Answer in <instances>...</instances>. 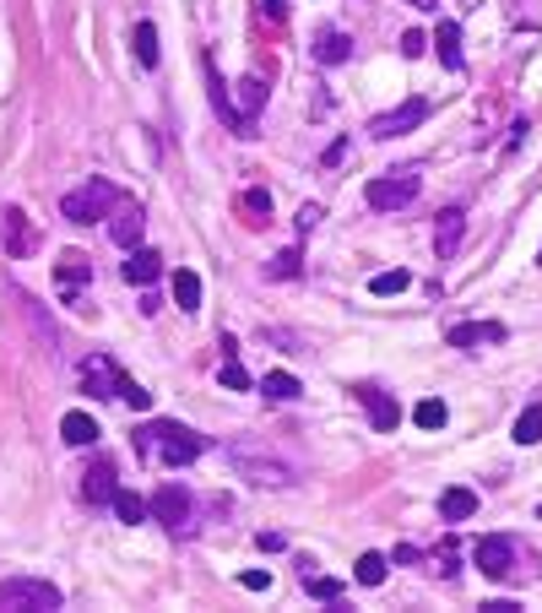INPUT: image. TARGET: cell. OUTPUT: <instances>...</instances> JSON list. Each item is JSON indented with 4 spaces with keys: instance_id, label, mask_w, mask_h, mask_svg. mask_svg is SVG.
Masks as SVG:
<instances>
[{
    "instance_id": "1",
    "label": "cell",
    "mask_w": 542,
    "mask_h": 613,
    "mask_svg": "<svg viewBox=\"0 0 542 613\" xmlns=\"http://www.w3.org/2000/svg\"><path fill=\"white\" fill-rule=\"evenodd\" d=\"M201 451H207V440L195 429H185V424H168V418H152V424L136 429V456L152 461V467H185Z\"/></svg>"
},
{
    "instance_id": "2",
    "label": "cell",
    "mask_w": 542,
    "mask_h": 613,
    "mask_svg": "<svg viewBox=\"0 0 542 613\" xmlns=\"http://www.w3.org/2000/svg\"><path fill=\"white\" fill-rule=\"evenodd\" d=\"M60 586L38 576H6L0 581V613H60Z\"/></svg>"
},
{
    "instance_id": "3",
    "label": "cell",
    "mask_w": 542,
    "mask_h": 613,
    "mask_svg": "<svg viewBox=\"0 0 542 613\" xmlns=\"http://www.w3.org/2000/svg\"><path fill=\"white\" fill-rule=\"evenodd\" d=\"M418 169H390V174H374L369 185H364V201L374 212H401V207H413L418 201Z\"/></svg>"
},
{
    "instance_id": "4",
    "label": "cell",
    "mask_w": 542,
    "mask_h": 613,
    "mask_svg": "<svg viewBox=\"0 0 542 613\" xmlns=\"http://www.w3.org/2000/svg\"><path fill=\"white\" fill-rule=\"evenodd\" d=\"M114 201H119V190H114L109 179H87L82 190H71V195L60 201V218H71V223H98V218L114 207Z\"/></svg>"
},
{
    "instance_id": "5",
    "label": "cell",
    "mask_w": 542,
    "mask_h": 613,
    "mask_svg": "<svg viewBox=\"0 0 542 613\" xmlns=\"http://www.w3.org/2000/svg\"><path fill=\"white\" fill-rule=\"evenodd\" d=\"M147 505H152V521H163L168 537H190L195 532V505H190V494L179 484H163Z\"/></svg>"
},
{
    "instance_id": "6",
    "label": "cell",
    "mask_w": 542,
    "mask_h": 613,
    "mask_svg": "<svg viewBox=\"0 0 542 613\" xmlns=\"http://www.w3.org/2000/svg\"><path fill=\"white\" fill-rule=\"evenodd\" d=\"M228 461L244 472L250 484H260V489H288V484H293V467H288V461H277V456H255L250 445H234Z\"/></svg>"
},
{
    "instance_id": "7",
    "label": "cell",
    "mask_w": 542,
    "mask_h": 613,
    "mask_svg": "<svg viewBox=\"0 0 542 613\" xmlns=\"http://www.w3.org/2000/svg\"><path fill=\"white\" fill-rule=\"evenodd\" d=\"M423 120H429V98H406L401 109H390V114H374V120H369V136H374V142H390V136L413 130V125H423Z\"/></svg>"
},
{
    "instance_id": "8",
    "label": "cell",
    "mask_w": 542,
    "mask_h": 613,
    "mask_svg": "<svg viewBox=\"0 0 542 613\" xmlns=\"http://www.w3.org/2000/svg\"><path fill=\"white\" fill-rule=\"evenodd\" d=\"M472 559H478V570L489 581H510L515 576V543L510 537H483L478 549H472Z\"/></svg>"
},
{
    "instance_id": "9",
    "label": "cell",
    "mask_w": 542,
    "mask_h": 613,
    "mask_svg": "<svg viewBox=\"0 0 542 613\" xmlns=\"http://www.w3.org/2000/svg\"><path fill=\"white\" fill-rule=\"evenodd\" d=\"M201 71H207V87H212V109H218V120H228L239 136H255V125L234 109V93H228V82L218 77V65H212V60H201Z\"/></svg>"
},
{
    "instance_id": "10",
    "label": "cell",
    "mask_w": 542,
    "mask_h": 613,
    "mask_svg": "<svg viewBox=\"0 0 542 613\" xmlns=\"http://www.w3.org/2000/svg\"><path fill=\"white\" fill-rule=\"evenodd\" d=\"M489 343H505L499 320H461L445 331V348H489Z\"/></svg>"
},
{
    "instance_id": "11",
    "label": "cell",
    "mask_w": 542,
    "mask_h": 613,
    "mask_svg": "<svg viewBox=\"0 0 542 613\" xmlns=\"http://www.w3.org/2000/svg\"><path fill=\"white\" fill-rule=\"evenodd\" d=\"M353 396L369 407V424H374V435H390L396 424H401V407L380 391V385H353Z\"/></svg>"
},
{
    "instance_id": "12",
    "label": "cell",
    "mask_w": 542,
    "mask_h": 613,
    "mask_svg": "<svg viewBox=\"0 0 542 613\" xmlns=\"http://www.w3.org/2000/svg\"><path fill=\"white\" fill-rule=\"evenodd\" d=\"M6 250H12V261H28L38 250V234L28 223V212H17V207H6Z\"/></svg>"
},
{
    "instance_id": "13",
    "label": "cell",
    "mask_w": 542,
    "mask_h": 613,
    "mask_svg": "<svg viewBox=\"0 0 542 613\" xmlns=\"http://www.w3.org/2000/svg\"><path fill=\"white\" fill-rule=\"evenodd\" d=\"M54 278H60V288H65V299L77 304V294H82V283L93 278V266H87V255H77V250H65L60 261H54Z\"/></svg>"
},
{
    "instance_id": "14",
    "label": "cell",
    "mask_w": 542,
    "mask_h": 613,
    "mask_svg": "<svg viewBox=\"0 0 542 613\" xmlns=\"http://www.w3.org/2000/svg\"><path fill=\"white\" fill-rule=\"evenodd\" d=\"M119 271H125V283L147 288V283H158V278H163V255H158V250H142V244H136V250H130V261H125Z\"/></svg>"
},
{
    "instance_id": "15",
    "label": "cell",
    "mask_w": 542,
    "mask_h": 613,
    "mask_svg": "<svg viewBox=\"0 0 542 613\" xmlns=\"http://www.w3.org/2000/svg\"><path fill=\"white\" fill-rule=\"evenodd\" d=\"M309 54H315L320 65H342V60L353 54V38H348L342 28H320V33H315V44H309Z\"/></svg>"
},
{
    "instance_id": "16",
    "label": "cell",
    "mask_w": 542,
    "mask_h": 613,
    "mask_svg": "<svg viewBox=\"0 0 542 613\" xmlns=\"http://www.w3.org/2000/svg\"><path fill=\"white\" fill-rule=\"evenodd\" d=\"M114 489H119V484H114V467H109V461H93V467L82 472V500H87V505H109Z\"/></svg>"
},
{
    "instance_id": "17",
    "label": "cell",
    "mask_w": 542,
    "mask_h": 613,
    "mask_svg": "<svg viewBox=\"0 0 542 613\" xmlns=\"http://www.w3.org/2000/svg\"><path fill=\"white\" fill-rule=\"evenodd\" d=\"M461 234H466V212H461V207L439 212V228H434V250H439V261H450V255L461 250Z\"/></svg>"
},
{
    "instance_id": "18",
    "label": "cell",
    "mask_w": 542,
    "mask_h": 613,
    "mask_svg": "<svg viewBox=\"0 0 542 613\" xmlns=\"http://www.w3.org/2000/svg\"><path fill=\"white\" fill-rule=\"evenodd\" d=\"M434 49L445 60V71H466V54H461V28L456 22H439L434 28Z\"/></svg>"
},
{
    "instance_id": "19",
    "label": "cell",
    "mask_w": 542,
    "mask_h": 613,
    "mask_svg": "<svg viewBox=\"0 0 542 613\" xmlns=\"http://www.w3.org/2000/svg\"><path fill=\"white\" fill-rule=\"evenodd\" d=\"M260 104H266V82H260V77H239V82H234V109H239V114L255 125Z\"/></svg>"
},
{
    "instance_id": "20",
    "label": "cell",
    "mask_w": 542,
    "mask_h": 613,
    "mask_svg": "<svg viewBox=\"0 0 542 613\" xmlns=\"http://www.w3.org/2000/svg\"><path fill=\"white\" fill-rule=\"evenodd\" d=\"M239 212H244V223H250V228H266V223H271V190L250 185V190L239 195Z\"/></svg>"
},
{
    "instance_id": "21",
    "label": "cell",
    "mask_w": 542,
    "mask_h": 613,
    "mask_svg": "<svg viewBox=\"0 0 542 613\" xmlns=\"http://www.w3.org/2000/svg\"><path fill=\"white\" fill-rule=\"evenodd\" d=\"M142 228H147V218L136 212V207H125V212L109 223V239H114V244H125V250H136V244H142Z\"/></svg>"
},
{
    "instance_id": "22",
    "label": "cell",
    "mask_w": 542,
    "mask_h": 613,
    "mask_svg": "<svg viewBox=\"0 0 542 613\" xmlns=\"http://www.w3.org/2000/svg\"><path fill=\"white\" fill-rule=\"evenodd\" d=\"M439 516L445 521H472V516H478V494H472V489H445L439 494Z\"/></svg>"
},
{
    "instance_id": "23",
    "label": "cell",
    "mask_w": 542,
    "mask_h": 613,
    "mask_svg": "<svg viewBox=\"0 0 542 613\" xmlns=\"http://www.w3.org/2000/svg\"><path fill=\"white\" fill-rule=\"evenodd\" d=\"M109 505H114V516H119L125 526H142V521L152 516V505H147L142 494H130V489H114V500H109Z\"/></svg>"
},
{
    "instance_id": "24",
    "label": "cell",
    "mask_w": 542,
    "mask_h": 613,
    "mask_svg": "<svg viewBox=\"0 0 542 613\" xmlns=\"http://www.w3.org/2000/svg\"><path fill=\"white\" fill-rule=\"evenodd\" d=\"M406 288H413V271H406V266L374 271V278H369V294H374V299H390V294H406Z\"/></svg>"
},
{
    "instance_id": "25",
    "label": "cell",
    "mask_w": 542,
    "mask_h": 613,
    "mask_svg": "<svg viewBox=\"0 0 542 613\" xmlns=\"http://www.w3.org/2000/svg\"><path fill=\"white\" fill-rule=\"evenodd\" d=\"M60 435H65V445H93L98 440V424L87 413H65L60 418Z\"/></svg>"
},
{
    "instance_id": "26",
    "label": "cell",
    "mask_w": 542,
    "mask_h": 613,
    "mask_svg": "<svg viewBox=\"0 0 542 613\" xmlns=\"http://www.w3.org/2000/svg\"><path fill=\"white\" fill-rule=\"evenodd\" d=\"M174 304H179L185 315L201 310V278H195V271H174Z\"/></svg>"
},
{
    "instance_id": "27",
    "label": "cell",
    "mask_w": 542,
    "mask_h": 613,
    "mask_svg": "<svg viewBox=\"0 0 542 613\" xmlns=\"http://www.w3.org/2000/svg\"><path fill=\"white\" fill-rule=\"evenodd\" d=\"M114 391H119V402L125 407H136V413H147V407H152V391H142V385H136L119 364H114Z\"/></svg>"
},
{
    "instance_id": "28",
    "label": "cell",
    "mask_w": 542,
    "mask_h": 613,
    "mask_svg": "<svg viewBox=\"0 0 542 613\" xmlns=\"http://www.w3.org/2000/svg\"><path fill=\"white\" fill-rule=\"evenodd\" d=\"M260 391H266L271 402H299V375H288V369H271V375L260 380Z\"/></svg>"
},
{
    "instance_id": "29",
    "label": "cell",
    "mask_w": 542,
    "mask_h": 613,
    "mask_svg": "<svg viewBox=\"0 0 542 613\" xmlns=\"http://www.w3.org/2000/svg\"><path fill=\"white\" fill-rule=\"evenodd\" d=\"M136 60H142V71H152V65H158V28L152 22H136Z\"/></svg>"
},
{
    "instance_id": "30",
    "label": "cell",
    "mask_w": 542,
    "mask_h": 613,
    "mask_svg": "<svg viewBox=\"0 0 542 613\" xmlns=\"http://www.w3.org/2000/svg\"><path fill=\"white\" fill-rule=\"evenodd\" d=\"M542 440V407H526L515 418V445H537Z\"/></svg>"
},
{
    "instance_id": "31",
    "label": "cell",
    "mask_w": 542,
    "mask_h": 613,
    "mask_svg": "<svg viewBox=\"0 0 542 613\" xmlns=\"http://www.w3.org/2000/svg\"><path fill=\"white\" fill-rule=\"evenodd\" d=\"M413 424H418V429H439V424H445V402H439V396H423V402L413 407Z\"/></svg>"
},
{
    "instance_id": "32",
    "label": "cell",
    "mask_w": 542,
    "mask_h": 613,
    "mask_svg": "<svg viewBox=\"0 0 542 613\" xmlns=\"http://www.w3.org/2000/svg\"><path fill=\"white\" fill-rule=\"evenodd\" d=\"M385 565H390L385 554H358V570H353L358 586H380V581H385Z\"/></svg>"
},
{
    "instance_id": "33",
    "label": "cell",
    "mask_w": 542,
    "mask_h": 613,
    "mask_svg": "<svg viewBox=\"0 0 542 613\" xmlns=\"http://www.w3.org/2000/svg\"><path fill=\"white\" fill-rule=\"evenodd\" d=\"M304 271V255L299 250H283L277 261H266V278H299Z\"/></svg>"
},
{
    "instance_id": "34",
    "label": "cell",
    "mask_w": 542,
    "mask_h": 613,
    "mask_svg": "<svg viewBox=\"0 0 542 613\" xmlns=\"http://www.w3.org/2000/svg\"><path fill=\"white\" fill-rule=\"evenodd\" d=\"M304 586H309L320 602H342V581H331V576H315V570H309V576H304Z\"/></svg>"
},
{
    "instance_id": "35",
    "label": "cell",
    "mask_w": 542,
    "mask_h": 613,
    "mask_svg": "<svg viewBox=\"0 0 542 613\" xmlns=\"http://www.w3.org/2000/svg\"><path fill=\"white\" fill-rule=\"evenodd\" d=\"M223 385H234V391H244V385H250V375H244V364H239L234 353L223 359Z\"/></svg>"
},
{
    "instance_id": "36",
    "label": "cell",
    "mask_w": 542,
    "mask_h": 613,
    "mask_svg": "<svg viewBox=\"0 0 542 613\" xmlns=\"http://www.w3.org/2000/svg\"><path fill=\"white\" fill-rule=\"evenodd\" d=\"M434 570H439V576H445V581H450V576H456V570H461V565H456V549H450V543H445V549H439V554H434Z\"/></svg>"
},
{
    "instance_id": "37",
    "label": "cell",
    "mask_w": 542,
    "mask_h": 613,
    "mask_svg": "<svg viewBox=\"0 0 542 613\" xmlns=\"http://www.w3.org/2000/svg\"><path fill=\"white\" fill-rule=\"evenodd\" d=\"M239 586H244V592H266V586H271V570H244Z\"/></svg>"
},
{
    "instance_id": "38",
    "label": "cell",
    "mask_w": 542,
    "mask_h": 613,
    "mask_svg": "<svg viewBox=\"0 0 542 613\" xmlns=\"http://www.w3.org/2000/svg\"><path fill=\"white\" fill-rule=\"evenodd\" d=\"M423 44H429L423 33H401V54H406V60H413V54H423Z\"/></svg>"
},
{
    "instance_id": "39",
    "label": "cell",
    "mask_w": 542,
    "mask_h": 613,
    "mask_svg": "<svg viewBox=\"0 0 542 613\" xmlns=\"http://www.w3.org/2000/svg\"><path fill=\"white\" fill-rule=\"evenodd\" d=\"M260 12H266L271 22H288V0H260Z\"/></svg>"
},
{
    "instance_id": "40",
    "label": "cell",
    "mask_w": 542,
    "mask_h": 613,
    "mask_svg": "<svg viewBox=\"0 0 542 613\" xmlns=\"http://www.w3.org/2000/svg\"><path fill=\"white\" fill-rule=\"evenodd\" d=\"M320 218H325V212H320V207H315V201H309V207H304V212H299V234H309V228H315V223H320Z\"/></svg>"
},
{
    "instance_id": "41",
    "label": "cell",
    "mask_w": 542,
    "mask_h": 613,
    "mask_svg": "<svg viewBox=\"0 0 542 613\" xmlns=\"http://www.w3.org/2000/svg\"><path fill=\"white\" fill-rule=\"evenodd\" d=\"M418 554H423V549H413V543H401V549H396V565H418Z\"/></svg>"
},
{
    "instance_id": "42",
    "label": "cell",
    "mask_w": 542,
    "mask_h": 613,
    "mask_svg": "<svg viewBox=\"0 0 542 613\" xmlns=\"http://www.w3.org/2000/svg\"><path fill=\"white\" fill-rule=\"evenodd\" d=\"M483 613H521V602H510V597H499V602H489Z\"/></svg>"
},
{
    "instance_id": "43",
    "label": "cell",
    "mask_w": 542,
    "mask_h": 613,
    "mask_svg": "<svg viewBox=\"0 0 542 613\" xmlns=\"http://www.w3.org/2000/svg\"><path fill=\"white\" fill-rule=\"evenodd\" d=\"M413 6H423V12H429V6H434V0H413Z\"/></svg>"
},
{
    "instance_id": "44",
    "label": "cell",
    "mask_w": 542,
    "mask_h": 613,
    "mask_svg": "<svg viewBox=\"0 0 542 613\" xmlns=\"http://www.w3.org/2000/svg\"><path fill=\"white\" fill-rule=\"evenodd\" d=\"M537 266H542V250H537Z\"/></svg>"
}]
</instances>
